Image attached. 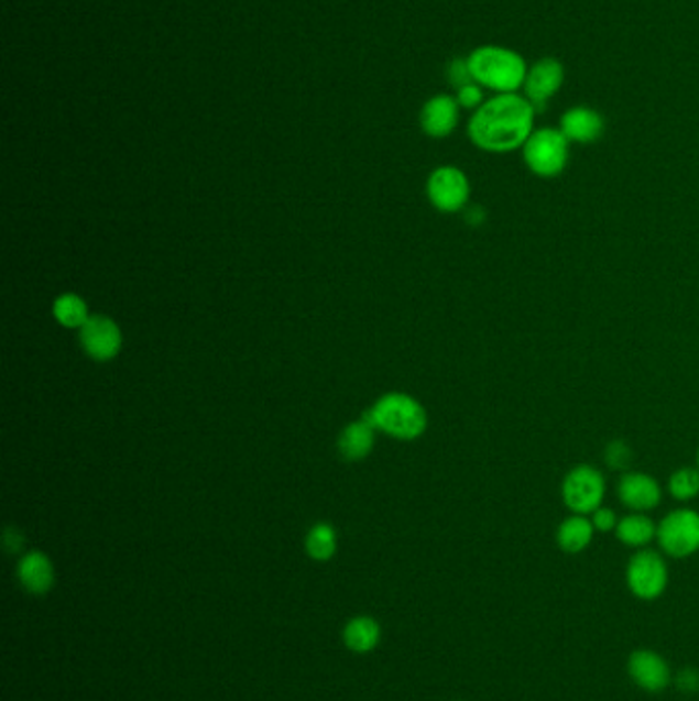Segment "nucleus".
Wrapping results in <instances>:
<instances>
[{"instance_id": "nucleus-3", "label": "nucleus", "mask_w": 699, "mask_h": 701, "mask_svg": "<svg viewBox=\"0 0 699 701\" xmlns=\"http://www.w3.org/2000/svg\"><path fill=\"white\" fill-rule=\"evenodd\" d=\"M570 146L558 125H542L523 144L521 158L537 179H558L570 163Z\"/></svg>"}, {"instance_id": "nucleus-18", "label": "nucleus", "mask_w": 699, "mask_h": 701, "mask_svg": "<svg viewBox=\"0 0 699 701\" xmlns=\"http://www.w3.org/2000/svg\"><path fill=\"white\" fill-rule=\"evenodd\" d=\"M382 640V627L372 615H356L342 627V642L349 650L368 655Z\"/></svg>"}, {"instance_id": "nucleus-13", "label": "nucleus", "mask_w": 699, "mask_h": 701, "mask_svg": "<svg viewBox=\"0 0 699 701\" xmlns=\"http://www.w3.org/2000/svg\"><path fill=\"white\" fill-rule=\"evenodd\" d=\"M460 111L461 107L454 95H447V92L433 95L432 99L421 107V113H418L423 134L435 140L449 138L460 125Z\"/></svg>"}, {"instance_id": "nucleus-15", "label": "nucleus", "mask_w": 699, "mask_h": 701, "mask_svg": "<svg viewBox=\"0 0 699 701\" xmlns=\"http://www.w3.org/2000/svg\"><path fill=\"white\" fill-rule=\"evenodd\" d=\"M17 577L31 595H45L54 587V567L44 552L25 554L17 567Z\"/></svg>"}, {"instance_id": "nucleus-19", "label": "nucleus", "mask_w": 699, "mask_h": 701, "mask_svg": "<svg viewBox=\"0 0 699 701\" xmlns=\"http://www.w3.org/2000/svg\"><path fill=\"white\" fill-rule=\"evenodd\" d=\"M373 448V425L365 418L349 425L341 434L339 449L347 460H361L365 458Z\"/></svg>"}, {"instance_id": "nucleus-4", "label": "nucleus", "mask_w": 699, "mask_h": 701, "mask_svg": "<svg viewBox=\"0 0 699 701\" xmlns=\"http://www.w3.org/2000/svg\"><path fill=\"white\" fill-rule=\"evenodd\" d=\"M365 420L398 439H417L427 429V410L406 394H387L368 413Z\"/></svg>"}, {"instance_id": "nucleus-8", "label": "nucleus", "mask_w": 699, "mask_h": 701, "mask_svg": "<svg viewBox=\"0 0 699 701\" xmlns=\"http://www.w3.org/2000/svg\"><path fill=\"white\" fill-rule=\"evenodd\" d=\"M470 179L458 166H439L427 180V195L433 208L446 213H456L466 208L470 201Z\"/></svg>"}, {"instance_id": "nucleus-14", "label": "nucleus", "mask_w": 699, "mask_h": 701, "mask_svg": "<svg viewBox=\"0 0 699 701\" xmlns=\"http://www.w3.org/2000/svg\"><path fill=\"white\" fill-rule=\"evenodd\" d=\"M80 343L90 358L107 361L120 353L121 330L107 316H90L80 329Z\"/></svg>"}, {"instance_id": "nucleus-1", "label": "nucleus", "mask_w": 699, "mask_h": 701, "mask_svg": "<svg viewBox=\"0 0 699 701\" xmlns=\"http://www.w3.org/2000/svg\"><path fill=\"white\" fill-rule=\"evenodd\" d=\"M537 109L521 92L492 95L468 120V138L482 152L511 154L536 130Z\"/></svg>"}, {"instance_id": "nucleus-22", "label": "nucleus", "mask_w": 699, "mask_h": 701, "mask_svg": "<svg viewBox=\"0 0 699 701\" xmlns=\"http://www.w3.org/2000/svg\"><path fill=\"white\" fill-rule=\"evenodd\" d=\"M54 316L58 318V322L68 327V329H83L89 320V313H87V304L85 299L78 298L76 294H64L61 298L56 299L54 304Z\"/></svg>"}, {"instance_id": "nucleus-10", "label": "nucleus", "mask_w": 699, "mask_h": 701, "mask_svg": "<svg viewBox=\"0 0 699 701\" xmlns=\"http://www.w3.org/2000/svg\"><path fill=\"white\" fill-rule=\"evenodd\" d=\"M618 499L632 513H651L663 503V484L653 474L627 470L618 480Z\"/></svg>"}, {"instance_id": "nucleus-12", "label": "nucleus", "mask_w": 699, "mask_h": 701, "mask_svg": "<svg viewBox=\"0 0 699 701\" xmlns=\"http://www.w3.org/2000/svg\"><path fill=\"white\" fill-rule=\"evenodd\" d=\"M627 675L646 693H660L670 686L669 662L651 648H638L627 657Z\"/></svg>"}, {"instance_id": "nucleus-17", "label": "nucleus", "mask_w": 699, "mask_h": 701, "mask_svg": "<svg viewBox=\"0 0 699 701\" xmlns=\"http://www.w3.org/2000/svg\"><path fill=\"white\" fill-rule=\"evenodd\" d=\"M613 534L625 548L644 550L653 541H656V523L653 522V517H648V513H632L630 511L627 515L620 517Z\"/></svg>"}, {"instance_id": "nucleus-29", "label": "nucleus", "mask_w": 699, "mask_h": 701, "mask_svg": "<svg viewBox=\"0 0 699 701\" xmlns=\"http://www.w3.org/2000/svg\"><path fill=\"white\" fill-rule=\"evenodd\" d=\"M696 468H698L699 470V449H698V456H696Z\"/></svg>"}, {"instance_id": "nucleus-21", "label": "nucleus", "mask_w": 699, "mask_h": 701, "mask_svg": "<svg viewBox=\"0 0 699 701\" xmlns=\"http://www.w3.org/2000/svg\"><path fill=\"white\" fill-rule=\"evenodd\" d=\"M306 552L318 562H327L337 552V534L332 525L318 523L306 537Z\"/></svg>"}, {"instance_id": "nucleus-9", "label": "nucleus", "mask_w": 699, "mask_h": 701, "mask_svg": "<svg viewBox=\"0 0 699 701\" xmlns=\"http://www.w3.org/2000/svg\"><path fill=\"white\" fill-rule=\"evenodd\" d=\"M565 64L554 56H544L529 64L521 95L542 111L565 87Z\"/></svg>"}, {"instance_id": "nucleus-23", "label": "nucleus", "mask_w": 699, "mask_h": 701, "mask_svg": "<svg viewBox=\"0 0 699 701\" xmlns=\"http://www.w3.org/2000/svg\"><path fill=\"white\" fill-rule=\"evenodd\" d=\"M632 458H634V456H632V448H630L625 441H622V439L611 441V443H608V448H605V463L610 465L611 470L627 472Z\"/></svg>"}, {"instance_id": "nucleus-28", "label": "nucleus", "mask_w": 699, "mask_h": 701, "mask_svg": "<svg viewBox=\"0 0 699 701\" xmlns=\"http://www.w3.org/2000/svg\"><path fill=\"white\" fill-rule=\"evenodd\" d=\"M4 546H7L9 552H17V550H21V546H23V537L19 536V532L9 529L7 536H4Z\"/></svg>"}, {"instance_id": "nucleus-16", "label": "nucleus", "mask_w": 699, "mask_h": 701, "mask_svg": "<svg viewBox=\"0 0 699 701\" xmlns=\"http://www.w3.org/2000/svg\"><path fill=\"white\" fill-rule=\"evenodd\" d=\"M596 527L589 515H575L570 513L556 527V544L565 554H582L596 537Z\"/></svg>"}, {"instance_id": "nucleus-2", "label": "nucleus", "mask_w": 699, "mask_h": 701, "mask_svg": "<svg viewBox=\"0 0 699 701\" xmlns=\"http://www.w3.org/2000/svg\"><path fill=\"white\" fill-rule=\"evenodd\" d=\"M468 68L472 80L492 95L521 92L529 64L517 50L501 44H484L474 47L468 56Z\"/></svg>"}, {"instance_id": "nucleus-6", "label": "nucleus", "mask_w": 699, "mask_h": 701, "mask_svg": "<svg viewBox=\"0 0 699 701\" xmlns=\"http://www.w3.org/2000/svg\"><path fill=\"white\" fill-rule=\"evenodd\" d=\"M656 544L660 552L675 560H684L698 554L699 511L691 507L669 511L656 523Z\"/></svg>"}, {"instance_id": "nucleus-5", "label": "nucleus", "mask_w": 699, "mask_h": 701, "mask_svg": "<svg viewBox=\"0 0 699 701\" xmlns=\"http://www.w3.org/2000/svg\"><path fill=\"white\" fill-rule=\"evenodd\" d=\"M608 494V480L593 463H577L560 482V499L570 513L591 515L603 507Z\"/></svg>"}, {"instance_id": "nucleus-24", "label": "nucleus", "mask_w": 699, "mask_h": 701, "mask_svg": "<svg viewBox=\"0 0 699 701\" xmlns=\"http://www.w3.org/2000/svg\"><path fill=\"white\" fill-rule=\"evenodd\" d=\"M456 101L460 105L461 109H466V111H477L480 105L484 103L489 97H487V90L482 89L478 83H468V85H463L460 89H456Z\"/></svg>"}, {"instance_id": "nucleus-7", "label": "nucleus", "mask_w": 699, "mask_h": 701, "mask_svg": "<svg viewBox=\"0 0 699 701\" xmlns=\"http://www.w3.org/2000/svg\"><path fill=\"white\" fill-rule=\"evenodd\" d=\"M625 584L640 601H656L669 587V567L663 552L651 548L636 550L625 567Z\"/></svg>"}, {"instance_id": "nucleus-26", "label": "nucleus", "mask_w": 699, "mask_h": 701, "mask_svg": "<svg viewBox=\"0 0 699 701\" xmlns=\"http://www.w3.org/2000/svg\"><path fill=\"white\" fill-rule=\"evenodd\" d=\"M447 78L449 83L460 89L463 85L472 83V75H470V68H468V61L466 58H454L447 66Z\"/></svg>"}, {"instance_id": "nucleus-27", "label": "nucleus", "mask_w": 699, "mask_h": 701, "mask_svg": "<svg viewBox=\"0 0 699 701\" xmlns=\"http://www.w3.org/2000/svg\"><path fill=\"white\" fill-rule=\"evenodd\" d=\"M677 686H679V689H684V691L696 693V691H699V672L696 671V669H685V671H681V675L677 677Z\"/></svg>"}, {"instance_id": "nucleus-20", "label": "nucleus", "mask_w": 699, "mask_h": 701, "mask_svg": "<svg viewBox=\"0 0 699 701\" xmlns=\"http://www.w3.org/2000/svg\"><path fill=\"white\" fill-rule=\"evenodd\" d=\"M667 493L677 503H691L699 496V470L696 465L677 468L667 480Z\"/></svg>"}, {"instance_id": "nucleus-25", "label": "nucleus", "mask_w": 699, "mask_h": 701, "mask_svg": "<svg viewBox=\"0 0 699 701\" xmlns=\"http://www.w3.org/2000/svg\"><path fill=\"white\" fill-rule=\"evenodd\" d=\"M589 517H591V523H593L597 534H611V532H615L618 522H620L618 513L611 507H605V505L593 511Z\"/></svg>"}, {"instance_id": "nucleus-11", "label": "nucleus", "mask_w": 699, "mask_h": 701, "mask_svg": "<svg viewBox=\"0 0 699 701\" xmlns=\"http://www.w3.org/2000/svg\"><path fill=\"white\" fill-rule=\"evenodd\" d=\"M560 132L566 135L570 144L591 146L605 134V118L603 113L591 105H572L558 120Z\"/></svg>"}]
</instances>
